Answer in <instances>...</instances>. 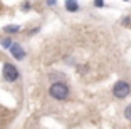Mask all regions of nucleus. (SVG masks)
Wrapping results in <instances>:
<instances>
[{"instance_id": "nucleus-1", "label": "nucleus", "mask_w": 131, "mask_h": 129, "mask_svg": "<svg viewBox=\"0 0 131 129\" xmlns=\"http://www.w3.org/2000/svg\"><path fill=\"white\" fill-rule=\"evenodd\" d=\"M49 92H50V96L54 99H57V101H64V99L69 97V87H67L64 82H54L50 86Z\"/></svg>"}, {"instance_id": "nucleus-2", "label": "nucleus", "mask_w": 131, "mask_h": 129, "mask_svg": "<svg viewBox=\"0 0 131 129\" xmlns=\"http://www.w3.org/2000/svg\"><path fill=\"white\" fill-rule=\"evenodd\" d=\"M129 92H131V87H129V84H128L126 80H118V82L113 86V94H114V97H118V99L128 97Z\"/></svg>"}, {"instance_id": "nucleus-3", "label": "nucleus", "mask_w": 131, "mask_h": 129, "mask_svg": "<svg viewBox=\"0 0 131 129\" xmlns=\"http://www.w3.org/2000/svg\"><path fill=\"white\" fill-rule=\"evenodd\" d=\"M2 74H4V79L7 80V82H14V80H17V77H19V71H17L15 65H12L10 62H5L4 64V71H2Z\"/></svg>"}, {"instance_id": "nucleus-4", "label": "nucleus", "mask_w": 131, "mask_h": 129, "mask_svg": "<svg viewBox=\"0 0 131 129\" xmlns=\"http://www.w3.org/2000/svg\"><path fill=\"white\" fill-rule=\"evenodd\" d=\"M10 54L15 59H19V61H22L24 57H25V52H24V49L19 45V44H12V47H10Z\"/></svg>"}, {"instance_id": "nucleus-5", "label": "nucleus", "mask_w": 131, "mask_h": 129, "mask_svg": "<svg viewBox=\"0 0 131 129\" xmlns=\"http://www.w3.org/2000/svg\"><path fill=\"white\" fill-rule=\"evenodd\" d=\"M66 8L69 12H76L79 8V5H77V2H66Z\"/></svg>"}, {"instance_id": "nucleus-6", "label": "nucleus", "mask_w": 131, "mask_h": 129, "mask_svg": "<svg viewBox=\"0 0 131 129\" xmlns=\"http://www.w3.org/2000/svg\"><path fill=\"white\" fill-rule=\"evenodd\" d=\"M4 30L8 32V34H15V32L20 30V27L19 25H7V27H4Z\"/></svg>"}, {"instance_id": "nucleus-7", "label": "nucleus", "mask_w": 131, "mask_h": 129, "mask_svg": "<svg viewBox=\"0 0 131 129\" xmlns=\"http://www.w3.org/2000/svg\"><path fill=\"white\" fill-rule=\"evenodd\" d=\"M124 118H126L128 121H131V104L126 106V109H124Z\"/></svg>"}, {"instance_id": "nucleus-8", "label": "nucleus", "mask_w": 131, "mask_h": 129, "mask_svg": "<svg viewBox=\"0 0 131 129\" xmlns=\"http://www.w3.org/2000/svg\"><path fill=\"white\" fill-rule=\"evenodd\" d=\"M2 45L4 47H12V40L10 39H4V40H2Z\"/></svg>"}, {"instance_id": "nucleus-9", "label": "nucleus", "mask_w": 131, "mask_h": 129, "mask_svg": "<svg viewBox=\"0 0 131 129\" xmlns=\"http://www.w3.org/2000/svg\"><path fill=\"white\" fill-rule=\"evenodd\" d=\"M94 5H96V7H104V2H101V0H97V2H94Z\"/></svg>"}, {"instance_id": "nucleus-10", "label": "nucleus", "mask_w": 131, "mask_h": 129, "mask_svg": "<svg viewBox=\"0 0 131 129\" xmlns=\"http://www.w3.org/2000/svg\"><path fill=\"white\" fill-rule=\"evenodd\" d=\"M129 17H126V19H123V24H124V25H129Z\"/></svg>"}]
</instances>
